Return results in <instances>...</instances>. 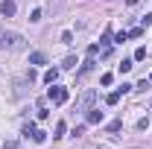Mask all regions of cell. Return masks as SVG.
Segmentation results:
<instances>
[{
  "label": "cell",
  "mask_w": 152,
  "mask_h": 149,
  "mask_svg": "<svg viewBox=\"0 0 152 149\" xmlns=\"http://www.w3.org/2000/svg\"><path fill=\"white\" fill-rule=\"evenodd\" d=\"M0 50L18 53V50H26V41H23V35H18V32H9V29H3V32H0Z\"/></svg>",
  "instance_id": "cell-1"
},
{
  "label": "cell",
  "mask_w": 152,
  "mask_h": 149,
  "mask_svg": "<svg viewBox=\"0 0 152 149\" xmlns=\"http://www.w3.org/2000/svg\"><path fill=\"white\" fill-rule=\"evenodd\" d=\"M94 99H96L94 91H85L79 99H76V111H88V108H94Z\"/></svg>",
  "instance_id": "cell-2"
},
{
  "label": "cell",
  "mask_w": 152,
  "mask_h": 149,
  "mask_svg": "<svg viewBox=\"0 0 152 149\" xmlns=\"http://www.w3.org/2000/svg\"><path fill=\"white\" fill-rule=\"evenodd\" d=\"M47 96H50V99H53L56 105H61V102H67V91H64V88H58L56 82H53V88H50V93H47Z\"/></svg>",
  "instance_id": "cell-3"
},
{
  "label": "cell",
  "mask_w": 152,
  "mask_h": 149,
  "mask_svg": "<svg viewBox=\"0 0 152 149\" xmlns=\"http://www.w3.org/2000/svg\"><path fill=\"white\" fill-rule=\"evenodd\" d=\"M85 123H91V126L102 123V111H99V108H88V114H85Z\"/></svg>",
  "instance_id": "cell-4"
},
{
  "label": "cell",
  "mask_w": 152,
  "mask_h": 149,
  "mask_svg": "<svg viewBox=\"0 0 152 149\" xmlns=\"http://www.w3.org/2000/svg\"><path fill=\"white\" fill-rule=\"evenodd\" d=\"M0 12H3V18H12V15H15V3H12V0H3V3H0Z\"/></svg>",
  "instance_id": "cell-5"
},
{
  "label": "cell",
  "mask_w": 152,
  "mask_h": 149,
  "mask_svg": "<svg viewBox=\"0 0 152 149\" xmlns=\"http://www.w3.org/2000/svg\"><path fill=\"white\" fill-rule=\"evenodd\" d=\"M56 79H58V67H50V70L44 73V82H47V85H53Z\"/></svg>",
  "instance_id": "cell-6"
},
{
  "label": "cell",
  "mask_w": 152,
  "mask_h": 149,
  "mask_svg": "<svg viewBox=\"0 0 152 149\" xmlns=\"http://www.w3.org/2000/svg\"><path fill=\"white\" fill-rule=\"evenodd\" d=\"M120 96H123V91L117 88L114 93H108V96H105V102H108V105H117V102H120Z\"/></svg>",
  "instance_id": "cell-7"
},
{
  "label": "cell",
  "mask_w": 152,
  "mask_h": 149,
  "mask_svg": "<svg viewBox=\"0 0 152 149\" xmlns=\"http://www.w3.org/2000/svg\"><path fill=\"white\" fill-rule=\"evenodd\" d=\"M44 61H47L44 53H32V56H29V64H44Z\"/></svg>",
  "instance_id": "cell-8"
},
{
  "label": "cell",
  "mask_w": 152,
  "mask_h": 149,
  "mask_svg": "<svg viewBox=\"0 0 152 149\" xmlns=\"http://www.w3.org/2000/svg\"><path fill=\"white\" fill-rule=\"evenodd\" d=\"M132 67H134V64H132V61H129V58H123V61L117 64V70H120V73H129Z\"/></svg>",
  "instance_id": "cell-9"
},
{
  "label": "cell",
  "mask_w": 152,
  "mask_h": 149,
  "mask_svg": "<svg viewBox=\"0 0 152 149\" xmlns=\"http://www.w3.org/2000/svg\"><path fill=\"white\" fill-rule=\"evenodd\" d=\"M64 131H67V126L58 120V123H56V134H53V137H56V140H58V137H64Z\"/></svg>",
  "instance_id": "cell-10"
},
{
  "label": "cell",
  "mask_w": 152,
  "mask_h": 149,
  "mask_svg": "<svg viewBox=\"0 0 152 149\" xmlns=\"http://www.w3.org/2000/svg\"><path fill=\"white\" fill-rule=\"evenodd\" d=\"M61 67H64V70H70V67H76V56H67L64 61H61Z\"/></svg>",
  "instance_id": "cell-11"
},
{
  "label": "cell",
  "mask_w": 152,
  "mask_h": 149,
  "mask_svg": "<svg viewBox=\"0 0 152 149\" xmlns=\"http://www.w3.org/2000/svg\"><path fill=\"white\" fill-rule=\"evenodd\" d=\"M143 58H146V47H137L134 50V61H143Z\"/></svg>",
  "instance_id": "cell-12"
},
{
  "label": "cell",
  "mask_w": 152,
  "mask_h": 149,
  "mask_svg": "<svg viewBox=\"0 0 152 149\" xmlns=\"http://www.w3.org/2000/svg\"><path fill=\"white\" fill-rule=\"evenodd\" d=\"M32 140H35V143H44V140H47V131H41V129H38L35 134H32Z\"/></svg>",
  "instance_id": "cell-13"
},
{
  "label": "cell",
  "mask_w": 152,
  "mask_h": 149,
  "mask_svg": "<svg viewBox=\"0 0 152 149\" xmlns=\"http://www.w3.org/2000/svg\"><path fill=\"white\" fill-rule=\"evenodd\" d=\"M35 123H26V126H23V134H26V137H32V134H35Z\"/></svg>",
  "instance_id": "cell-14"
},
{
  "label": "cell",
  "mask_w": 152,
  "mask_h": 149,
  "mask_svg": "<svg viewBox=\"0 0 152 149\" xmlns=\"http://www.w3.org/2000/svg\"><path fill=\"white\" fill-rule=\"evenodd\" d=\"M91 67H94V61H85L82 70H79V76H88V73H91Z\"/></svg>",
  "instance_id": "cell-15"
},
{
  "label": "cell",
  "mask_w": 152,
  "mask_h": 149,
  "mask_svg": "<svg viewBox=\"0 0 152 149\" xmlns=\"http://www.w3.org/2000/svg\"><path fill=\"white\" fill-rule=\"evenodd\" d=\"M120 129H123V123H120V120H114V123H108V131H111V134H114V131H120Z\"/></svg>",
  "instance_id": "cell-16"
},
{
  "label": "cell",
  "mask_w": 152,
  "mask_h": 149,
  "mask_svg": "<svg viewBox=\"0 0 152 149\" xmlns=\"http://www.w3.org/2000/svg\"><path fill=\"white\" fill-rule=\"evenodd\" d=\"M61 44H73V32H61Z\"/></svg>",
  "instance_id": "cell-17"
},
{
  "label": "cell",
  "mask_w": 152,
  "mask_h": 149,
  "mask_svg": "<svg viewBox=\"0 0 152 149\" xmlns=\"http://www.w3.org/2000/svg\"><path fill=\"white\" fill-rule=\"evenodd\" d=\"M143 35V29H140V26H134V29H129V38H140Z\"/></svg>",
  "instance_id": "cell-18"
},
{
  "label": "cell",
  "mask_w": 152,
  "mask_h": 149,
  "mask_svg": "<svg viewBox=\"0 0 152 149\" xmlns=\"http://www.w3.org/2000/svg\"><path fill=\"white\" fill-rule=\"evenodd\" d=\"M126 38H129V32H117V35H114V41H117V44H123Z\"/></svg>",
  "instance_id": "cell-19"
},
{
  "label": "cell",
  "mask_w": 152,
  "mask_h": 149,
  "mask_svg": "<svg viewBox=\"0 0 152 149\" xmlns=\"http://www.w3.org/2000/svg\"><path fill=\"white\" fill-rule=\"evenodd\" d=\"M96 53H99V44H91V47H88V56L94 58V56H96Z\"/></svg>",
  "instance_id": "cell-20"
},
{
  "label": "cell",
  "mask_w": 152,
  "mask_h": 149,
  "mask_svg": "<svg viewBox=\"0 0 152 149\" xmlns=\"http://www.w3.org/2000/svg\"><path fill=\"white\" fill-rule=\"evenodd\" d=\"M149 23H152V12L146 15V18H143V26H149Z\"/></svg>",
  "instance_id": "cell-21"
},
{
  "label": "cell",
  "mask_w": 152,
  "mask_h": 149,
  "mask_svg": "<svg viewBox=\"0 0 152 149\" xmlns=\"http://www.w3.org/2000/svg\"><path fill=\"white\" fill-rule=\"evenodd\" d=\"M126 3H129V6H137V3H140V0H126Z\"/></svg>",
  "instance_id": "cell-22"
},
{
  "label": "cell",
  "mask_w": 152,
  "mask_h": 149,
  "mask_svg": "<svg viewBox=\"0 0 152 149\" xmlns=\"http://www.w3.org/2000/svg\"><path fill=\"white\" fill-rule=\"evenodd\" d=\"M3 149H15V143H6V146H3Z\"/></svg>",
  "instance_id": "cell-23"
},
{
  "label": "cell",
  "mask_w": 152,
  "mask_h": 149,
  "mask_svg": "<svg viewBox=\"0 0 152 149\" xmlns=\"http://www.w3.org/2000/svg\"><path fill=\"white\" fill-rule=\"evenodd\" d=\"M149 82H152V76H149Z\"/></svg>",
  "instance_id": "cell-24"
}]
</instances>
